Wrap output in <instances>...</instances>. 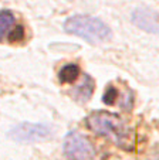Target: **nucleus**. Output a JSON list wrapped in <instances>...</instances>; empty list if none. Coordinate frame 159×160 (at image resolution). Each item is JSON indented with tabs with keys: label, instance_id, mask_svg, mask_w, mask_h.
Instances as JSON below:
<instances>
[{
	"label": "nucleus",
	"instance_id": "1",
	"mask_svg": "<svg viewBox=\"0 0 159 160\" xmlns=\"http://www.w3.org/2000/svg\"><path fill=\"white\" fill-rule=\"evenodd\" d=\"M87 126L98 135L112 139L121 148L129 140V130L124 121L115 113L107 111H95L87 118Z\"/></svg>",
	"mask_w": 159,
	"mask_h": 160
},
{
	"label": "nucleus",
	"instance_id": "2",
	"mask_svg": "<svg viewBox=\"0 0 159 160\" xmlns=\"http://www.w3.org/2000/svg\"><path fill=\"white\" fill-rule=\"evenodd\" d=\"M64 28L67 33L75 34L91 44H99L111 38V28L93 16H72L64 23Z\"/></svg>",
	"mask_w": 159,
	"mask_h": 160
},
{
	"label": "nucleus",
	"instance_id": "3",
	"mask_svg": "<svg viewBox=\"0 0 159 160\" xmlns=\"http://www.w3.org/2000/svg\"><path fill=\"white\" fill-rule=\"evenodd\" d=\"M64 152L70 160H94V148L87 138L77 132L67 135L64 140Z\"/></svg>",
	"mask_w": 159,
	"mask_h": 160
},
{
	"label": "nucleus",
	"instance_id": "4",
	"mask_svg": "<svg viewBox=\"0 0 159 160\" xmlns=\"http://www.w3.org/2000/svg\"><path fill=\"white\" fill-rule=\"evenodd\" d=\"M51 133V126L44 123L24 122L10 130V138L17 142H39L47 139Z\"/></svg>",
	"mask_w": 159,
	"mask_h": 160
},
{
	"label": "nucleus",
	"instance_id": "5",
	"mask_svg": "<svg viewBox=\"0 0 159 160\" xmlns=\"http://www.w3.org/2000/svg\"><path fill=\"white\" fill-rule=\"evenodd\" d=\"M14 16L9 10H0V41H3L6 36L14 26Z\"/></svg>",
	"mask_w": 159,
	"mask_h": 160
},
{
	"label": "nucleus",
	"instance_id": "6",
	"mask_svg": "<svg viewBox=\"0 0 159 160\" xmlns=\"http://www.w3.org/2000/svg\"><path fill=\"white\" fill-rule=\"evenodd\" d=\"M78 75H80V68L75 64H68V65H64L63 68L58 72V78L63 84H71V82L77 81Z\"/></svg>",
	"mask_w": 159,
	"mask_h": 160
},
{
	"label": "nucleus",
	"instance_id": "7",
	"mask_svg": "<svg viewBox=\"0 0 159 160\" xmlns=\"http://www.w3.org/2000/svg\"><path fill=\"white\" fill-rule=\"evenodd\" d=\"M24 37V28L21 26H16L13 30H10V33L7 34V38L10 42H19L21 41Z\"/></svg>",
	"mask_w": 159,
	"mask_h": 160
},
{
	"label": "nucleus",
	"instance_id": "8",
	"mask_svg": "<svg viewBox=\"0 0 159 160\" xmlns=\"http://www.w3.org/2000/svg\"><path fill=\"white\" fill-rule=\"evenodd\" d=\"M118 98V91L115 89L114 87H109L108 89H107V92L104 94V97H102V101H104L105 103H108V105H111V103H114V101Z\"/></svg>",
	"mask_w": 159,
	"mask_h": 160
}]
</instances>
